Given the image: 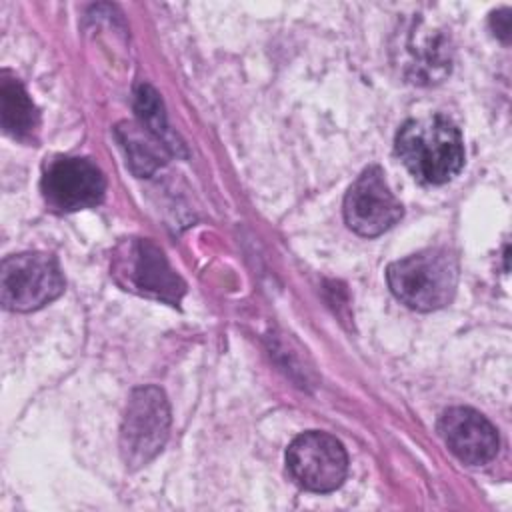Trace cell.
Masks as SVG:
<instances>
[{"label": "cell", "instance_id": "cell-1", "mask_svg": "<svg viewBox=\"0 0 512 512\" xmlns=\"http://www.w3.org/2000/svg\"><path fill=\"white\" fill-rule=\"evenodd\" d=\"M396 156L422 184H444L464 166L462 134L446 116L408 120L394 140Z\"/></svg>", "mask_w": 512, "mask_h": 512}, {"label": "cell", "instance_id": "cell-2", "mask_svg": "<svg viewBox=\"0 0 512 512\" xmlns=\"http://www.w3.org/2000/svg\"><path fill=\"white\" fill-rule=\"evenodd\" d=\"M392 294L412 310L432 312L452 302L458 286V258L446 248H426L386 268Z\"/></svg>", "mask_w": 512, "mask_h": 512}, {"label": "cell", "instance_id": "cell-3", "mask_svg": "<svg viewBox=\"0 0 512 512\" xmlns=\"http://www.w3.org/2000/svg\"><path fill=\"white\" fill-rule=\"evenodd\" d=\"M110 274L122 290L172 306L186 292L184 280L174 272L164 252L148 238L122 240L112 252Z\"/></svg>", "mask_w": 512, "mask_h": 512}, {"label": "cell", "instance_id": "cell-4", "mask_svg": "<svg viewBox=\"0 0 512 512\" xmlns=\"http://www.w3.org/2000/svg\"><path fill=\"white\" fill-rule=\"evenodd\" d=\"M170 434V404L158 386L134 388L120 426V456L128 470L154 460Z\"/></svg>", "mask_w": 512, "mask_h": 512}, {"label": "cell", "instance_id": "cell-5", "mask_svg": "<svg viewBox=\"0 0 512 512\" xmlns=\"http://www.w3.org/2000/svg\"><path fill=\"white\" fill-rule=\"evenodd\" d=\"M64 292L58 260L46 252L8 256L0 270V300L6 310L32 312Z\"/></svg>", "mask_w": 512, "mask_h": 512}, {"label": "cell", "instance_id": "cell-6", "mask_svg": "<svg viewBox=\"0 0 512 512\" xmlns=\"http://www.w3.org/2000/svg\"><path fill=\"white\" fill-rule=\"evenodd\" d=\"M286 468L296 484L310 492H332L348 474V456L340 440L310 430L292 440L286 450Z\"/></svg>", "mask_w": 512, "mask_h": 512}, {"label": "cell", "instance_id": "cell-7", "mask_svg": "<svg viewBox=\"0 0 512 512\" xmlns=\"http://www.w3.org/2000/svg\"><path fill=\"white\" fill-rule=\"evenodd\" d=\"M40 188L52 210L76 212L104 200L106 178L90 158L58 156L46 164Z\"/></svg>", "mask_w": 512, "mask_h": 512}, {"label": "cell", "instance_id": "cell-8", "mask_svg": "<svg viewBox=\"0 0 512 512\" xmlns=\"http://www.w3.org/2000/svg\"><path fill=\"white\" fill-rule=\"evenodd\" d=\"M380 166L366 168L344 198V220L360 236L374 238L390 230L404 214Z\"/></svg>", "mask_w": 512, "mask_h": 512}, {"label": "cell", "instance_id": "cell-9", "mask_svg": "<svg viewBox=\"0 0 512 512\" xmlns=\"http://www.w3.org/2000/svg\"><path fill=\"white\" fill-rule=\"evenodd\" d=\"M438 432L450 452L468 466H484L498 454L496 428L474 408H448L438 420Z\"/></svg>", "mask_w": 512, "mask_h": 512}, {"label": "cell", "instance_id": "cell-10", "mask_svg": "<svg viewBox=\"0 0 512 512\" xmlns=\"http://www.w3.org/2000/svg\"><path fill=\"white\" fill-rule=\"evenodd\" d=\"M116 138L126 152L128 166L136 176H150L160 164H164L176 146L140 122H122L116 128Z\"/></svg>", "mask_w": 512, "mask_h": 512}, {"label": "cell", "instance_id": "cell-11", "mask_svg": "<svg viewBox=\"0 0 512 512\" xmlns=\"http://www.w3.org/2000/svg\"><path fill=\"white\" fill-rule=\"evenodd\" d=\"M0 116L4 132L22 142L34 140L40 124V114L22 82L8 70L0 74Z\"/></svg>", "mask_w": 512, "mask_h": 512}, {"label": "cell", "instance_id": "cell-12", "mask_svg": "<svg viewBox=\"0 0 512 512\" xmlns=\"http://www.w3.org/2000/svg\"><path fill=\"white\" fill-rule=\"evenodd\" d=\"M134 110L138 114V122L158 134L160 138L170 140L168 124H166V114H164V104L160 94L150 86V84H140L134 94Z\"/></svg>", "mask_w": 512, "mask_h": 512}, {"label": "cell", "instance_id": "cell-13", "mask_svg": "<svg viewBox=\"0 0 512 512\" xmlns=\"http://www.w3.org/2000/svg\"><path fill=\"white\" fill-rule=\"evenodd\" d=\"M490 24H492L494 34H496L500 40L508 42V38H510V10L504 8V10L494 12V14L490 16Z\"/></svg>", "mask_w": 512, "mask_h": 512}]
</instances>
